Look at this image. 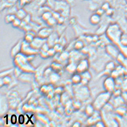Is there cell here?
<instances>
[{
    "label": "cell",
    "mask_w": 127,
    "mask_h": 127,
    "mask_svg": "<svg viewBox=\"0 0 127 127\" xmlns=\"http://www.w3.org/2000/svg\"><path fill=\"white\" fill-rule=\"evenodd\" d=\"M106 35L110 40L116 44L121 42L122 33L120 27L117 24H113L109 26L106 30Z\"/></svg>",
    "instance_id": "6da1fadb"
},
{
    "label": "cell",
    "mask_w": 127,
    "mask_h": 127,
    "mask_svg": "<svg viewBox=\"0 0 127 127\" xmlns=\"http://www.w3.org/2000/svg\"><path fill=\"white\" fill-rule=\"evenodd\" d=\"M111 93L106 91L99 94L95 100L93 106L96 110H100L104 108L108 103L111 99Z\"/></svg>",
    "instance_id": "7a4b0ae2"
},
{
    "label": "cell",
    "mask_w": 127,
    "mask_h": 127,
    "mask_svg": "<svg viewBox=\"0 0 127 127\" xmlns=\"http://www.w3.org/2000/svg\"><path fill=\"white\" fill-rule=\"evenodd\" d=\"M104 89L106 91L112 93L115 89V78L112 76L106 78L103 83Z\"/></svg>",
    "instance_id": "3957f363"
},
{
    "label": "cell",
    "mask_w": 127,
    "mask_h": 127,
    "mask_svg": "<svg viewBox=\"0 0 127 127\" xmlns=\"http://www.w3.org/2000/svg\"><path fill=\"white\" fill-rule=\"evenodd\" d=\"M106 51L110 56L116 59L118 56V54H120V52L117 48L111 44H109L106 46Z\"/></svg>",
    "instance_id": "277c9868"
},
{
    "label": "cell",
    "mask_w": 127,
    "mask_h": 127,
    "mask_svg": "<svg viewBox=\"0 0 127 127\" xmlns=\"http://www.w3.org/2000/svg\"><path fill=\"white\" fill-rule=\"evenodd\" d=\"M89 65L88 60L86 59L83 60L77 66L76 71H77L79 73L82 74L83 72H85L87 71V70L89 68Z\"/></svg>",
    "instance_id": "5b68a950"
},
{
    "label": "cell",
    "mask_w": 127,
    "mask_h": 127,
    "mask_svg": "<svg viewBox=\"0 0 127 127\" xmlns=\"http://www.w3.org/2000/svg\"><path fill=\"white\" fill-rule=\"evenodd\" d=\"M52 32V29L51 28H44L41 29L38 35L39 37L45 39V38L48 37Z\"/></svg>",
    "instance_id": "8992f818"
},
{
    "label": "cell",
    "mask_w": 127,
    "mask_h": 127,
    "mask_svg": "<svg viewBox=\"0 0 127 127\" xmlns=\"http://www.w3.org/2000/svg\"><path fill=\"white\" fill-rule=\"evenodd\" d=\"M90 21L92 25H96L101 21V16L96 13L94 14L90 17Z\"/></svg>",
    "instance_id": "52a82bcc"
},
{
    "label": "cell",
    "mask_w": 127,
    "mask_h": 127,
    "mask_svg": "<svg viewBox=\"0 0 127 127\" xmlns=\"http://www.w3.org/2000/svg\"><path fill=\"white\" fill-rule=\"evenodd\" d=\"M43 39L42 38H40L38 39H34L33 41L31 42V46L34 49H37L39 48L42 47L43 45H44L43 43Z\"/></svg>",
    "instance_id": "ba28073f"
},
{
    "label": "cell",
    "mask_w": 127,
    "mask_h": 127,
    "mask_svg": "<svg viewBox=\"0 0 127 127\" xmlns=\"http://www.w3.org/2000/svg\"><path fill=\"white\" fill-rule=\"evenodd\" d=\"M16 18V14H7V15L5 17V22L8 24L12 23Z\"/></svg>",
    "instance_id": "9c48e42d"
},
{
    "label": "cell",
    "mask_w": 127,
    "mask_h": 127,
    "mask_svg": "<svg viewBox=\"0 0 127 127\" xmlns=\"http://www.w3.org/2000/svg\"><path fill=\"white\" fill-rule=\"evenodd\" d=\"M22 43L19 41L17 44L16 45L14 46V47L12 49V54L13 55H16L18 53V52L20 51V50L22 49Z\"/></svg>",
    "instance_id": "30bf717a"
},
{
    "label": "cell",
    "mask_w": 127,
    "mask_h": 127,
    "mask_svg": "<svg viewBox=\"0 0 127 127\" xmlns=\"http://www.w3.org/2000/svg\"><path fill=\"white\" fill-rule=\"evenodd\" d=\"M17 18L20 19H24L26 16H27V13L24 9H20L18 10V11L17 12L16 14Z\"/></svg>",
    "instance_id": "8fae6325"
},
{
    "label": "cell",
    "mask_w": 127,
    "mask_h": 127,
    "mask_svg": "<svg viewBox=\"0 0 127 127\" xmlns=\"http://www.w3.org/2000/svg\"><path fill=\"white\" fill-rule=\"evenodd\" d=\"M115 64L113 62H109L106 64V69L109 71H112L115 70Z\"/></svg>",
    "instance_id": "7c38bea8"
},
{
    "label": "cell",
    "mask_w": 127,
    "mask_h": 127,
    "mask_svg": "<svg viewBox=\"0 0 127 127\" xmlns=\"http://www.w3.org/2000/svg\"><path fill=\"white\" fill-rule=\"evenodd\" d=\"M52 16H53V13L50 11H47L44 12L43 14L42 15V19L45 21H47L49 19H50Z\"/></svg>",
    "instance_id": "4fadbf2b"
},
{
    "label": "cell",
    "mask_w": 127,
    "mask_h": 127,
    "mask_svg": "<svg viewBox=\"0 0 127 127\" xmlns=\"http://www.w3.org/2000/svg\"><path fill=\"white\" fill-rule=\"evenodd\" d=\"M72 81L75 84H78L81 82L82 80V77L81 75H80L78 74H76L74 75L73 78L72 79Z\"/></svg>",
    "instance_id": "5bb4252c"
},
{
    "label": "cell",
    "mask_w": 127,
    "mask_h": 127,
    "mask_svg": "<svg viewBox=\"0 0 127 127\" xmlns=\"http://www.w3.org/2000/svg\"><path fill=\"white\" fill-rule=\"evenodd\" d=\"M46 22L49 26H54V24H55L57 23V19L52 16L50 19H49Z\"/></svg>",
    "instance_id": "9a60e30c"
},
{
    "label": "cell",
    "mask_w": 127,
    "mask_h": 127,
    "mask_svg": "<svg viewBox=\"0 0 127 127\" xmlns=\"http://www.w3.org/2000/svg\"><path fill=\"white\" fill-rule=\"evenodd\" d=\"M116 59L119 63H123L125 61V55L123 53H120L118 54V56L117 57Z\"/></svg>",
    "instance_id": "2e32d148"
},
{
    "label": "cell",
    "mask_w": 127,
    "mask_h": 127,
    "mask_svg": "<svg viewBox=\"0 0 127 127\" xmlns=\"http://www.w3.org/2000/svg\"><path fill=\"white\" fill-rule=\"evenodd\" d=\"M94 106L89 105L87 106L86 109V112L88 115H91L93 114L94 111Z\"/></svg>",
    "instance_id": "e0dca14e"
},
{
    "label": "cell",
    "mask_w": 127,
    "mask_h": 127,
    "mask_svg": "<svg viewBox=\"0 0 127 127\" xmlns=\"http://www.w3.org/2000/svg\"><path fill=\"white\" fill-rule=\"evenodd\" d=\"M84 47V43L81 41H78L75 44V48L76 50L82 49Z\"/></svg>",
    "instance_id": "ac0fdd59"
},
{
    "label": "cell",
    "mask_w": 127,
    "mask_h": 127,
    "mask_svg": "<svg viewBox=\"0 0 127 127\" xmlns=\"http://www.w3.org/2000/svg\"><path fill=\"white\" fill-rule=\"evenodd\" d=\"M12 24H13V25L15 27H19L21 25V19L18 18H16V19H15V20L13 21V22L12 23Z\"/></svg>",
    "instance_id": "d6986e66"
},
{
    "label": "cell",
    "mask_w": 127,
    "mask_h": 127,
    "mask_svg": "<svg viewBox=\"0 0 127 127\" xmlns=\"http://www.w3.org/2000/svg\"><path fill=\"white\" fill-rule=\"evenodd\" d=\"M26 42H32L33 41L34 39L32 35H31L30 34H28L27 35H26V38H25Z\"/></svg>",
    "instance_id": "ffe728a7"
},
{
    "label": "cell",
    "mask_w": 127,
    "mask_h": 127,
    "mask_svg": "<svg viewBox=\"0 0 127 127\" xmlns=\"http://www.w3.org/2000/svg\"><path fill=\"white\" fill-rule=\"evenodd\" d=\"M102 9H104L105 11L106 10H107L109 9H110V7H109V5L107 3H105V4H104L102 8H101Z\"/></svg>",
    "instance_id": "44dd1931"
},
{
    "label": "cell",
    "mask_w": 127,
    "mask_h": 127,
    "mask_svg": "<svg viewBox=\"0 0 127 127\" xmlns=\"http://www.w3.org/2000/svg\"><path fill=\"white\" fill-rule=\"evenodd\" d=\"M104 12H105V10L104 9H102V8H101V9H97L96 13L100 15V16H101V15L103 14V13Z\"/></svg>",
    "instance_id": "7402d4cb"
},
{
    "label": "cell",
    "mask_w": 127,
    "mask_h": 127,
    "mask_svg": "<svg viewBox=\"0 0 127 127\" xmlns=\"http://www.w3.org/2000/svg\"><path fill=\"white\" fill-rule=\"evenodd\" d=\"M96 126H98V127H104L106 125H105V123L102 122V121H99L96 124Z\"/></svg>",
    "instance_id": "603a6c76"
},
{
    "label": "cell",
    "mask_w": 127,
    "mask_h": 127,
    "mask_svg": "<svg viewBox=\"0 0 127 127\" xmlns=\"http://www.w3.org/2000/svg\"><path fill=\"white\" fill-rule=\"evenodd\" d=\"M66 3L69 5H73L75 2V0H66Z\"/></svg>",
    "instance_id": "cb8c5ba5"
},
{
    "label": "cell",
    "mask_w": 127,
    "mask_h": 127,
    "mask_svg": "<svg viewBox=\"0 0 127 127\" xmlns=\"http://www.w3.org/2000/svg\"></svg>",
    "instance_id": "d4e9b609"
}]
</instances>
